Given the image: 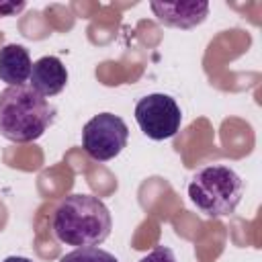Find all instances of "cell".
Wrapping results in <instances>:
<instances>
[{
	"label": "cell",
	"mask_w": 262,
	"mask_h": 262,
	"mask_svg": "<svg viewBox=\"0 0 262 262\" xmlns=\"http://www.w3.org/2000/svg\"><path fill=\"white\" fill-rule=\"evenodd\" d=\"M51 227L66 246L94 248L111 235L113 219L108 207L98 196L76 192L57 205Z\"/></svg>",
	"instance_id": "1"
},
{
	"label": "cell",
	"mask_w": 262,
	"mask_h": 262,
	"mask_svg": "<svg viewBox=\"0 0 262 262\" xmlns=\"http://www.w3.org/2000/svg\"><path fill=\"white\" fill-rule=\"evenodd\" d=\"M53 121L55 106L31 86H6L0 92V135L8 141H37Z\"/></svg>",
	"instance_id": "2"
},
{
	"label": "cell",
	"mask_w": 262,
	"mask_h": 262,
	"mask_svg": "<svg viewBox=\"0 0 262 262\" xmlns=\"http://www.w3.org/2000/svg\"><path fill=\"white\" fill-rule=\"evenodd\" d=\"M188 196L205 217H229L242 203L244 180L229 166L209 164L192 174L188 182Z\"/></svg>",
	"instance_id": "3"
},
{
	"label": "cell",
	"mask_w": 262,
	"mask_h": 262,
	"mask_svg": "<svg viewBox=\"0 0 262 262\" xmlns=\"http://www.w3.org/2000/svg\"><path fill=\"white\" fill-rule=\"evenodd\" d=\"M129 139L127 123L113 113H98L82 127V147L96 162L117 158Z\"/></svg>",
	"instance_id": "4"
},
{
	"label": "cell",
	"mask_w": 262,
	"mask_h": 262,
	"mask_svg": "<svg viewBox=\"0 0 262 262\" xmlns=\"http://www.w3.org/2000/svg\"><path fill=\"white\" fill-rule=\"evenodd\" d=\"M135 121L149 139L164 141V139L174 137L180 131L182 111L172 96L154 92L137 100Z\"/></svg>",
	"instance_id": "5"
},
{
	"label": "cell",
	"mask_w": 262,
	"mask_h": 262,
	"mask_svg": "<svg viewBox=\"0 0 262 262\" xmlns=\"http://www.w3.org/2000/svg\"><path fill=\"white\" fill-rule=\"evenodd\" d=\"M149 8L164 27H172V29H194L209 14V4L203 0L199 2L196 0L192 2H151Z\"/></svg>",
	"instance_id": "6"
},
{
	"label": "cell",
	"mask_w": 262,
	"mask_h": 262,
	"mask_svg": "<svg viewBox=\"0 0 262 262\" xmlns=\"http://www.w3.org/2000/svg\"><path fill=\"white\" fill-rule=\"evenodd\" d=\"M68 84V70L55 55H43L37 61H33L29 86L41 94L43 98L59 94Z\"/></svg>",
	"instance_id": "7"
},
{
	"label": "cell",
	"mask_w": 262,
	"mask_h": 262,
	"mask_svg": "<svg viewBox=\"0 0 262 262\" xmlns=\"http://www.w3.org/2000/svg\"><path fill=\"white\" fill-rule=\"evenodd\" d=\"M31 55L18 43H8L0 49V80L8 86H23L31 76Z\"/></svg>",
	"instance_id": "8"
},
{
	"label": "cell",
	"mask_w": 262,
	"mask_h": 262,
	"mask_svg": "<svg viewBox=\"0 0 262 262\" xmlns=\"http://www.w3.org/2000/svg\"><path fill=\"white\" fill-rule=\"evenodd\" d=\"M59 262H119V260L111 252L94 246V248H76L66 256H61Z\"/></svg>",
	"instance_id": "9"
},
{
	"label": "cell",
	"mask_w": 262,
	"mask_h": 262,
	"mask_svg": "<svg viewBox=\"0 0 262 262\" xmlns=\"http://www.w3.org/2000/svg\"><path fill=\"white\" fill-rule=\"evenodd\" d=\"M139 262H176V256H174V252H172L170 248L158 246V248H154L149 254H145Z\"/></svg>",
	"instance_id": "10"
},
{
	"label": "cell",
	"mask_w": 262,
	"mask_h": 262,
	"mask_svg": "<svg viewBox=\"0 0 262 262\" xmlns=\"http://www.w3.org/2000/svg\"><path fill=\"white\" fill-rule=\"evenodd\" d=\"M23 8H25V2H18V4H14V2H0V14H6V16H12V14L20 12Z\"/></svg>",
	"instance_id": "11"
},
{
	"label": "cell",
	"mask_w": 262,
	"mask_h": 262,
	"mask_svg": "<svg viewBox=\"0 0 262 262\" xmlns=\"http://www.w3.org/2000/svg\"><path fill=\"white\" fill-rule=\"evenodd\" d=\"M2 262H33V260L31 258H25V256H8Z\"/></svg>",
	"instance_id": "12"
}]
</instances>
